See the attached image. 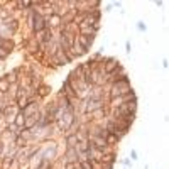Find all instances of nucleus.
I'll return each instance as SVG.
<instances>
[{"label":"nucleus","instance_id":"1","mask_svg":"<svg viewBox=\"0 0 169 169\" xmlns=\"http://www.w3.org/2000/svg\"><path fill=\"white\" fill-rule=\"evenodd\" d=\"M127 91H130V90H129V83H127V80H122L120 83H117V85L113 86L112 97L115 98L117 95H124V93H127Z\"/></svg>","mask_w":169,"mask_h":169},{"label":"nucleus","instance_id":"2","mask_svg":"<svg viewBox=\"0 0 169 169\" xmlns=\"http://www.w3.org/2000/svg\"><path fill=\"white\" fill-rule=\"evenodd\" d=\"M59 118H61L59 122H61V127H63V129H68V127L73 124V115H71V112H68V113H64V115H61Z\"/></svg>","mask_w":169,"mask_h":169},{"label":"nucleus","instance_id":"3","mask_svg":"<svg viewBox=\"0 0 169 169\" xmlns=\"http://www.w3.org/2000/svg\"><path fill=\"white\" fill-rule=\"evenodd\" d=\"M78 41L83 44V49L86 51V49L90 47V44L93 42V37H88V36H80V37H78Z\"/></svg>","mask_w":169,"mask_h":169},{"label":"nucleus","instance_id":"4","mask_svg":"<svg viewBox=\"0 0 169 169\" xmlns=\"http://www.w3.org/2000/svg\"><path fill=\"white\" fill-rule=\"evenodd\" d=\"M34 22H36V26H34V27H36V31H39V32H41V31H44V27H46V26H44V19H42L41 15H36Z\"/></svg>","mask_w":169,"mask_h":169},{"label":"nucleus","instance_id":"5","mask_svg":"<svg viewBox=\"0 0 169 169\" xmlns=\"http://www.w3.org/2000/svg\"><path fill=\"white\" fill-rule=\"evenodd\" d=\"M101 107V100H91L88 105V110H95V108H100Z\"/></svg>","mask_w":169,"mask_h":169},{"label":"nucleus","instance_id":"6","mask_svg":"<svg viewBox=\"0 0 169 169\" xmlns=\"http://www.w3.org/2000/svg\"><path fill=\"white\" fill-rule=\"evenodd\" d=\"M115 68H117V61H115V59H110L108 64H107V68H105V73H110V71L115 69Z\"/></svg>","mask_w":169,"mask_h":169},{"label":"nucleus","instance_id":"7","mask_svg":"<svg viewBox=\"0 0 169 169\" xmlns=\"http://www.w3.org/2000/svg\"><path fill=\"white\" fill-rule=\"evenodd\" d=\"M36 120H37V115H32V117H27V120H26V127H32L34 124H36Z\"/></svg>","mask_w":169,"mask_h":169},{"label":"nucleus","instance_id":"8","mask_svg":"<svg viewBox=\"0 0 169 169\" xmlns=\"http://www.w3.org/2000/svg\"><path fill=\"white\" fill-rule=\"evenodd\" d=\"M5 27H7V29H12V31H15V29H17V22H15V20H12V22H7V24H5Z\"/></svg>","mask_w":169,"mask_h":169},{"label":"nucleus","instance_id":"9","mask_svg":"<svg viewBox=\"0 0 169 169\" xmlns=\"http://www.w3.org/2000/svg\"><path fill=\"white\" fill-rule=\"evenodd\" d=\"M7 88H9L7 80H0V90H2V91H7Z\"/></svg>","mask_w":169,"mask_h":169},{"label":"nucleus","instance_id":"10","mask_svg":"<svg viewBox=\"0 0 169 169\" xmlns=\"http://www.w3.org/2000/svg\"><path fill=\"white\" fill-rule=\"evenodd\" d=\"M26 122V117H24V113H19L17 115V125H22Z\"/></svg>","mask_w":169,"mask_h":169},{"label":"nucleus","instance_id":"11","mask_svg":"<svg viewBox=\"0 0 169 169\" xmlns=\"http://www.w3.org/2000/svg\"><path fill=\"white\" fill-rule=\"evenodd\" d=\"M56 54H58V58H59V61H61V63H66V61H68V58H66V56H63L61 49H58V53H56Z\"/></svg>","mask_w":169,"mask_h":169},{"label":"nucleus","instance_id":"12","mask_svg":"<svg viewBox=\"0 0 169 169\" xmlns=\"http://www.w3.org/2000/svg\"><path fill=\"white\" fill-rule=\"evenodd\" d=\"M51 22H53L51 26H58V22H59V17H58V15H53V19H51Z\"/></svg>","mask_w":169,"mask_h":169},{"label":"nucleus","instance_id":"13","mask_svg":"<svg viewBox=\"0 0 169 169\" xmlns=\"http://www.w3.org/2000/svg\"><path fill=\"white\" fill-rule=\"evenodd\" d=\"M49 91V86H41V95H47Z\"/></svg>","mask_w":169,"mask_h":169},{"label":"nucleus","instance_id":"14","mask_svg":"<svg viewBox=\"0 0 169 169\" xmlns=\"http://www.w3.org/2000/svg\"><path fill=\"white\" fill-rule=\"evenodd\" d=\"M0 17H2V19H7V17H9V12H7V10H2V12H0Z\"/></svg>","mask_w":169,"mask_h":169},{"label":"nucleus","instance_id":"15","mask_svg":"<svg viewBox=\"0 0 169 169\" xmlns=\"http://www.w3.org/2000/svg\"><path fill=\"white\" fill-rule=\"evenodd\" d=\"M7 54H9V53H7V51H3V49L0 47V58L3 59V58H7Z\"/></svg>","mask_w":169,"mask_h":169},{"label":"nucleus","instance_id":"16","mask_svg":"<svg viewBox=\"0 0 169 169\" xmlns=\"http://www.w3.org/2000/svg\"><path fill=\"white\" fill-rule=\"evenodd\" d=\"M26 103H27V101H26V98H19V105H20L22 108L26 107Z\"/></svg>","mask_w":169,"mask_h":169},{"label":"nucleus","instance_id":"17","mask_svg":"<svg viewBox=\"0 0 169 169\" xmlns=\"http://www.w3.org/2000/svg\"><path fill=\"white\" fill-rule=\"evenodd\" d=\"M47 166H49V162L46 161V162H44V164H42V166H41V168H39V169H47Z\"/></svg>","mask_w":169,"mask_h":169},{"label":"nucleus","instance_id":"18","mask_svg":"<svg viewBox=\"0 0 169 169\" xmlns=\"http://www.w3.org/2000/svg\"><path fill=\"white\" fill-rule=\"evenodd\" d=\"M137 27H139V29H140V31H144V29H145V26H144V24H142V22H139V26H137Z\"/></svg>","mask_w":169,"mask_h":169}]
</instances>
